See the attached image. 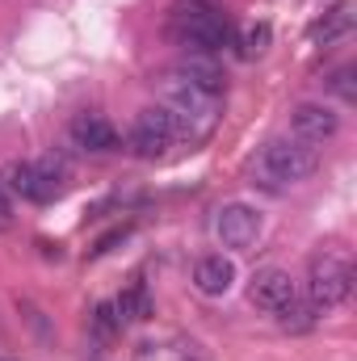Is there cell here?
Segmentation results:
<instances>
[{"instance_id":"12","label":"cell","mask_w":357,"mask_h":361,"mask_svg":"<svg viewBox=\"0 0 357 361\" xmlns=\"http://www.w3.org/2000/svg\"><path fill=\"white\" fill-rule=\"evenodd\" d=\"M181 76H185L189 85H198L202 92H210V97H223V89H227V76H223V68L214 63V55H193V59H185V63H181Z\"/></svg>"},{"instance_id":"8","label":"cell","mask_w":357,"mask_h":361,"mask_svg":"<svg viewBox=\"0 0 357 361\" xmlns=\"http://www.w3.org/2000/svg\"><path fill=\"white\" fill-rule=\"evenodd\" d=\"M337 130H341V118H337L328 105L303 101V105H294V114H290V139H298V143H307V147L328 143Z\"/></svg>"},{"instance_id":"19","label":"cell","mask_w":357,"mask_h":361,"mask_svg":"<svg viewBox=\"0 0 357 361\" xmlns=\"http://www.w3.org/2000/svg\"><path fill=\"white\" fill-rule=\"evenodd\" d=\"M0 361H13V357H0Z\"/></svg>"},{"instance_id":"9","label":"cell","mask_w":357,"mask_h":361,"mask_svg":"<svg viewBox=\"0 0 357 361\" xmlns=\"http://www.w3.org/2000/svg\"><path fill=\"white\" fill-rule=\"evenodd\" d=\"M298 294H294V277L286 269H257L248 281V302L261 307L269 315H277L282 307H290Z\"/></svg>"},{"instance_id":"14","label":"cell","mask_w":357,"mask_h":361,"mask_svg":"<svg viewBox=\"0 0 357 361\" xmlns=\"http://www.w3.org/2000/svg\"><path fill=\"white\" fill-rule=\"evenodd\" d=\"M114 311H118V319H122V324H143V319H147L156 307H152V294H147V286H143V281H135L131 290H122V294H118Z\"/></svg>"},{"instance_id":"5","label":"cell","mask_w":357,"mask_h":361,"mask_svg":"<svg viewBox=\"0 0 357 361\" xmlns=\"http://www.w3.org/2000/svg\"><path fill=\"white\" fill-rule=\"evenodd\" d=\"M173 143H177V122H173L169 105H147V109L135 114L131 135H126V147L139 160H160Z\"/></svg>"},{"instance_id":"1","label":"cell","mask_w":357,"mask_h":361,"mask_svg":"<svg viewBox=\"0 0 357 361\" xmlns=\"http://www.w3.org/2000/svg\"><path fill=\"white\" fill-rule=\"evenodd\" d=\"M169 34L177 38L181 47H189L193 55H219L231 42V21L219 8H210L202 0H189V4H177L173 8Z\"/></svg>"},{"instance_id":"2","label":"cell","mask_w":357,"mask_h":361,"mask_svg":"<svg viewBox=\"0 0 357 361\" xmlns=\"http://www.w3.org/2000/svg\"><path fill=\"white\" fill-rule=\"evenodd\" d=\"M164 97H169L164 105H169V114L177 122V139L185 135L189 143H202L214 130V122H219V97H210L198 85H189L181 72H173L164 80Z\"/></svg>"},{"instance_id":"7","label":"cell","mask_w":357,"mask_h":361,"mask_svg":"<svg viewBox=\"0 0 357 361\" xmlns=\"http://www.w3.org/2000/svg\"><path fill=\"white\" fill-rule=\"evenodd\" d=\"M214 235H219L223 248L244 252V248H253L257 235H261V214H257L253 206H244V202H231V206L219 210V219H214Z\"/></svg>"},{"instance_id":"11","label":"cell","mask_w":357,"mask_h":361,"mask_svg":"<svg viewBox=\"0 0 357 361\" xmlns=\"http://www.w3.org/2000/svg\"><path fill=\"white\" fill-rule=\"evenodd\" d=\"M231 281H236V265H231L223 252L202 257V261L193 265V286H198L206 298H223V294L231 290Z\"/></svg>"},{"instance_id":"17","label":"cell","mask_w":357,"mask_h":361,"mask_svg":"<svg viewBox=\"0 0 357 361\" xmlns=\"http://www.w3.org/2000/svg\"><path fill=\"white\" fill-rule=\"evenodd\" d=\"M248 55H257V51H265V42H269V25H257V30H248Z\"/></svg>"},{"instance_id":"6","label":"cell","mask_w":357,"mask_h":361,"mask_svg":"<svg viewBox=\"0 0 357 361\" xmlns=\"http://www.w3.org/2000/svg\"><path fill=\"white\" fill-rule=\"evenodd\" d=\"M0 189L8 197H21V202H55V197H63V189L51 185V180L38 173V164H30V160L4 164L0 169Z\"/></svg>"},{"instance_id":"18","label":"cell","mask_w":357,"mask_h":361,"mask_svg":"<svg viewBox=\"0 0 357 361\" xmlns=\"http://www.w3.org/2000/svg\"><path fill=\"white\" fill-rule=\"evenodd\" d=\"M0 227H8V193L0 189Z\"/></svg>"},{"instance_id":"13","label":"cell","mask_w":357,"mask_h":361,"mask_svg":"<svg viewBox=\"0 0 357 361\" xmlns=\"http://www.w3.org/2000/svg\"><path fill=\"white\" fill-rule=\"evenodd\" d=\"M349 30H353V4L345 0V4H337L332 13H324V17H320V21L311 25V38L328 47V42H337V38H345Z\"/></svg>"},{"instance_id":"10","label":"cell","mask_w":357,"mask_h":361,"mask_svg":"<svg viewBox=\"0 0 357 361\" xmlns=\"http://www.w3.org/2000/svg\"><path fill=\"white\" fill-rule=\"evenodd\" d=\"M68 130H72V143L85 152H114L118 147V130L101 114H76Z\"/></svg>"},{"instance_id":"15","label":"cell","mask_w":357,"mask_h":361,"mask_svg":"<svg viewBox=\"0 0 357 361\" xmlns=\"http://www.w3.org/2000/svg\"><path fill=\"white\" fill-rule=\"evenodd\" d=\"M92 328H97V336H109V332H118V328H122V319H118L114 302H101V307L92 311Z\"/></svg>"},{"instance_id":"3","label":"cell","mask_w":357,"mask_h":361,"mask_svg":"<svg viewBox=\"0 0 357 361\" xmlns=\"http://www.w3.org/2000/svg\"><path fill=\"white\" fill-rule=\"evenodd\" d=\"M320 156L315 147L298 143V139H269L265 147L257 152V164H253V177L265 189H286V185H298L315 173Z\"/></svg>"},{"instance_id":"4","label":"cell","mask_w":357,"mask_h":361,"mask_svg":"<svg viewBox=\"0 0 357 361\" xmlns=\"http://www.w3.org/2000/svg\"><path fill=\"white\" fill-rule=\"evenodd\" d=\"M353 290V265L345 252H320L311 261L307 273V302L315 311H328V307H341Z\"/></svg>"},{"instance_id":"16","label":"cell","mask_w":357,"mask_h":361,"mask_svg":"<svg viewBox=\"0 0 357 361\" xmlns=\"http://www.w3.org/2000/svg\"><path fill=\"white\" fill-rule=\"evenodd\" d=\"M353 68H341V72H332V80H328V85H332V92H337V97H341V101H357V85H353Z\"/></svg>"}]
</instances>
